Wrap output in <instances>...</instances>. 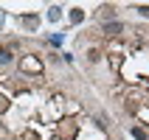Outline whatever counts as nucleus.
I'll list each match as a JSON object with an SVG mask.
<instances>
[{"label": "nucleus", "instance_id": "obj_1", "mask_svg": "<svg viewBox=\"0 0 149 140\" xmlns=\"http://www.w3.org/2000/svg\"><path fill=\"white\" fill-rule=\"evenodd\" d=\"M124 31V23H104V37H118Z\"/></svg>", "mask_w": 149, "mask_h": 140}, {"label": "nucleus", "instance_id": "obj_2", "mask_svg": "<svg viewBox=\"0 0 149 140\" xmlns=\"http://www.w3.org/2000/svg\"><path fill=\"white\" fill-rule=\"evenodd\" d=\"M110 17H116V8L113 6H101L99 8V20H110Z\"/></svg>", "mask_w": 149, "mask_h": 140}, {"label": "nucleus", "instance_id": "obj_3", "mask_svg": "<svg viewBox=\"0 0 149 140\" xmlns=\"http://www.w3.org/2000/svg\"><path fill=\"white\" fill-rule=\"evenodd\" d=\"M84 20V11L82 8H73V11H70V23H82Z\"/></svg>", "mask_w": 149, "mask_h": 140}, {"label": "nucleus", "instance_id": "obj_4", "mask_svg": "<svg viewBox=\"0 0 149 140\" xmlns=\"http://www.w3.org/2000/svg\"><path fill=\"white\" fill-rule=\"evenodd\" d=\"M59 14H62V8H56V6H54V8L48 11V20H51V23H56V20H59Z\"/></svg>", "mask_w": 149, "mask_h": 140}, {"label": "nucleus", "instance_id": "obj_5", "mask_svg": "<svg viewBox=\"0 0 149 140\" xmlns=\"http://www.w3.org/2000/svg\"><path fill=\"white\" fill-rule=\"evenodd\" d=\"M138 11H141V17H149V6H141Z\"/></svg>", "mask_w": 149, "mask_h": 140}]
</instances>
